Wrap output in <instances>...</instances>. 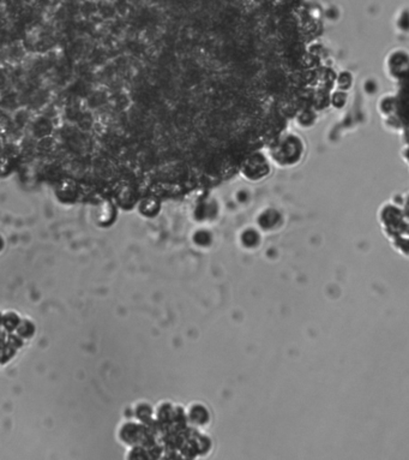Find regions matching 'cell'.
Masks as SVG:
<instances>
[{
    "instance_id": "7a4b0ae2",
    "label": "cell",
    "mask_w": 409,
    "mask_h": 460,
    "mask_svg": "<svg viewBox=\"0 0 409 460\" xmlns=\"http://www.w3.org/2000/svg\"><path fill=\"white\" fill-rule=\"evenodd\" d=\"M405 234H407V236L409 237V221H408V225H407V233H405Z\"/></svg>"
},
{
    "instance_id": "6da1fadb",
    "label": "cell",
    "mask_w": 409,
    "mask_h": 460,
    "mask_svg": "<svg viewBox=\"0 0 409 460\" xmlns=\"http://www.w3.org/2000/svg\"><path fill=\"white\" fill-rule=\"evenodd\" d=\"M402 209H403L405 218H408L409 219V194L407 195V196H404V204H403V207H402Z\"/></svg>"
}]
</instances>
